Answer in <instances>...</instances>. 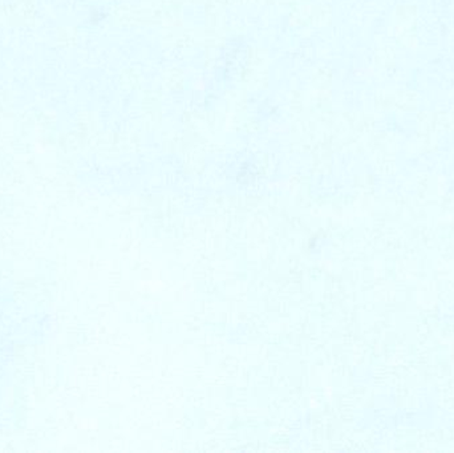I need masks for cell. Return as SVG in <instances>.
I'll list each match as a JSON object with an SVG mask.
<instances>
[{"instance_id":"cell-1","label":"cell","mask_w":454,"mask_h":453,"mask_svg":"<svg viewBox=\"0 0 454 453\" xmlns=\"http://www.w3.org/2000/svg\"><path fill=\"white\" fill-rule=\"evenodd\" d=\"M74 52L35 20H0V98L21 116L50 119L69 104Z\"/></svg>"},{"instance_id":"cell-2","label":"cell","mask_w":454,"mask_h":453,"mask_svg":"<svg viewBox=\"0 0 454 453\" xmlns=\"http://www.w3.org/2000/svg\"><path fill=\"white\" fill-rule=\"evenodd\" d=\"M23 0H0V13L12 12L20 7Z\"/></svg>"}]
</instances>
